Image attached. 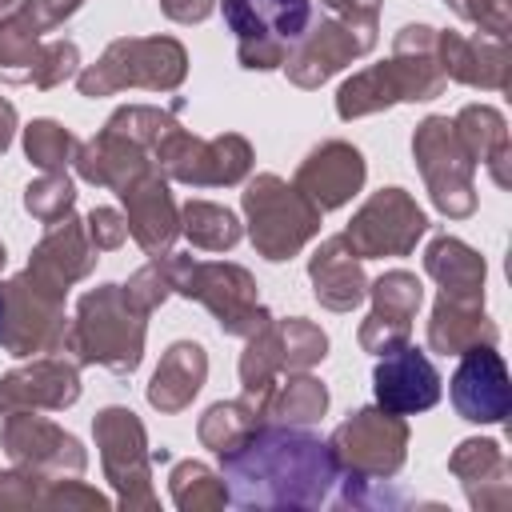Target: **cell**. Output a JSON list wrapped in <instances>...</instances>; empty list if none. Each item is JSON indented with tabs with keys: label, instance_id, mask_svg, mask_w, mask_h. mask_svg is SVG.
I'll use <instances>...</instances> for the list:
<instances>
[{
	"label": "cell",
	"instance_id": "1",
	"mask_svg": "<svg viewBox=\"0 0 512 512\" xmlns=\"http://www.w3.org/2000/svg\"><path fill=\"white\" fill-rule=\"evenodd\" d=\"M220 464L228 500L240 508H320L340 480L328 440L276 420H264Z\"/></svg>",
	"mask_w": 512,
	"mask_h": 512
},
{
	"label": "cell",
	"instance_id": "2",
	"mask_svg": "<svg viewBox=\"0 0 512 512\" xmlns=\"http://www.w3.org/2000/svg\"><path fill=\"white\" fill-rule=\"evenodd\" d=\"M144 336H148V312H140L128 300L124 284H96L76 300L64 352H72L80 368L96 364L116 376H128L144 360Z\"/></svg>",
	"mask_w": 512,
	"mask_h": 512
},
{
	"label": "cell",
	"instance_id": "3",
	"mask_svg": "<svg viewBox=\"0 0 512 512\" xmlns=\"http://www.w3.org/2000/svg\"><path fill=\"white\" fill-rule=\"evenodd\" d=\"M240 208H244V232H248L252 248L272 264L300 256L304 244L320 236L324 212L296 184H288L276 172H260V176L244 180Z\"/></svg>",
	"mask_w": 512,
	"mask_h": 512
},
{
	"label": "cell",
	"instance_id": "4",
	"mask_svg": "<svg viewBox=\"0 0 512 512\" xmlns=\"http://www.w3.org/2000/svg\"><path fill=\"white\" fill-rule=\"evenodd\" d=\"M188 76V52L176 36H120L112 40L96 64L76 72L80 96H116L124 88L176 92Z\"/></svg>",
	"mask_w": 512,
	"mask_h": 512
},
{
	"label": "cell",
	"instance_id": "5",
	"mask_svg": "<svg viewBox=\"0 0 512 512\" xmlns=\"http://www.w3.org/2000/svg\"><path fill=\"white\" fill-rule=\"evenodd\" d=\"M4 292V320H0V348L16 360H32L44 352H64L68 316L64 300L68 292L52 288L36 272H16L0 284Z\"/></svg>",
	"mask_w": 512,
	"mask_h": 512
},
{
	"label": "cell",
	"instance_id": "6",
	"mask_svg": "<svg viewBox=\"0 0 512 512\" xmlns=\"http://www.w3.org/2000/svg\"><path fill=\"white\" fill-rule=\"evenodd\" d=\"M156 168L188 188H232L244 184L252 172V144L240 132H220V136H196L184 124L168 128L156 148H152Z\"/></svg>",
	"mask_w": 512,
	"mask_h": 512
},
{
	"label": "cell",
	"instance_id": "7",
	"mask_svg": "<svg viewBox=\"0 0 512 512\" xmlns=\"http://www.w3.org/2000/svg\"><path fill=\"white\" fill-rule=\"evenodd\" d=\"M176 296H188L212 312L224 336H252L260 324L272 320V312L260 304L256 276L240 264L228 260H196L184 252L180 272H176Z\"/></svg>",
	"mask_w": 512,
	"mask_h": 512
},
{
	"label": "cell",
	"instance_id": "8",
	"mask_svg": "<svg viewBox=\"0 0 512 512\" xmlns=\"http://www.w3.org/2000/svg\"><path fill=\"white\" fill-rule=\"evenodd\" d=\"M92 436L100 448L104 480L116 488V504L128 512H156V488H152V448L140 416L132 408L108 404L92 416Z\"/></svg>",
	"mask_w": 512,
	"mask_h": 512
},
{
	"label": "cell",
	"instance_id": "9",
	"mask_svg": "<svg viewBox=\"0 0 512 512\" xmlns=\"http://www.w3.org/2000/svg\"><path fill=\"white\" fill-rule=\"evenodd\" d=\"M236 32V60L248 72L284 68L292 44L312 24V0H220Z\"/></svg>",
	"mask_w": 512,
	"mask_h": 512
},
{
	"label": "cell",
	"instance_id": "10",
	"mask_svg": "<svg viewBox=\"0 0 512 512\" xmlns=\"http://www.w3.org/2000/svg\"><path fill=\"white\" fill-rule=\"evenodd\" d=\"M412 160L416 172L424 176V188L448 220H464L476 212V164L464 152L456 128L448 116H424L412 132Z\"/></svg>",
	"mask_w": 512,
	"mask_h": 512
},
{
	"label": "cell",
	"instance_id": "11",
	"mask_svg": "<svg viewBox=\"0 0 512 512\" xmlns=\"http://www.w3.org/2000/svg\"><path fill=\"white\" fill-rule=\"evenodd\" d=\"M332 460L340 476H360V480H392L404 460H408V420L372 404L348 412L344 424L328 436Z\"/></svg>",
	"mask_w": 512,
	"mask_h": 512
},
{
	"label": "cell",
	"instance_id": "12",
	"mask_svg": "<svg viewBox=\"0 0 512 512\" xmlns=\"http://www.w3.org/2000/svg\"><path fill=\"white\" fill-rule=\"evenodd\" d=\"M428 232L424 208L404 188H380L372 192L340 232L360 260H384V256H408L416 240Z\"/></svg>",
	"mask_w": 512,
	"mask_h": 512
},
{
	"label": "cell",
	"instance_id": "13",
	"mask_svg": "<svg viewBox=\"0 0 512 512\" xmlns=\"http://www.w3.org/2000/svg\"><path fill=\"white\" fill-rule=\"evenodd\" d=\"M0 448H4V456L12 464L32 468V472L52 476V480H60V476H84V468H88L84 444L72 432H64L60 424H52V420H44L36 412H12V416H4V424H0Z\"/></svg>",
	"mask_w": 512,
	"mask_h": 512
},
{
	"label": "cell",
	"instance_id": "14",
	"mask_svg": "<svg viewBox=\"0 0 512 512\" xmlns=\"http://www.w3.org/2000/svg\"><path fill=\"white\" fill-rule=\"evenodd\" d=\"M372 48H376V36H364L352 24H344L336 16H324V20L308 24L304 36L292 44V52L284 60V76H288V84L312 92L324 80H332L336 72H344L352 60L368 56Z\"/></svg>",
	"mask_w": 512,
	"mask_h": 512
},
{
	"label": "cell",
	"instance_id": "15",
	"mask_svg": "<svg viewBox=\"0 0 512 512\" xmlns=\"http://www.w3.org/2000/svg\"><path fill=\"white\" fill-rule=\"evenodd\" d=\"M80 400V364L60 352L32 356L0 376V420L12 412H64Z\"/></svg>",
	"mask_w": 512,
	"mask_h": 512
},
{
	"label": "cell",
	"instance_id": "16",
	"mask_svg": "<svg viewBox=\"0 0 512 512\" xmlns=\"http://www.w3.org/2000/svg\"><path fill=\"white\" fill-rule=\"evenodd\" d=\"M448 392L468 424H504V416L512 412V380L496 344H476L460 352Z\"/></svg>",
	"mask_w": 512,
	"mask_h": 512
},
{
	"label": "cell",
	"instance_id": "17",
	"mask_svg": "<svg viewBox=\"0 0 512 512\" xmlns=\"http://www.w3.org/2000/svg\"><path fill=\"white\" fill-rule=\"evenodd\" d=\"M368 300H372V312L360 320L356 340L364 352L380 356V352H388L412 336V320L424 304V284L416 272L392 268L368 284Z\"/></svg>",
	"mask_w": 512,
	"mask_h": 512
},
{
	"label": "cell",
	"instance_id": "18",
	"mask_svg": "<svg viewBox=\"0 0 512 512\" xmlns=\"http://www.w3.org/2000/svg\"><path fill=\"white\" fill-rule=\"evenodd\" d=\"M440 372L436 364L428 360L424 348L416 344H396L388 352H380L376 368H372V392H376V404L396 412V416H416V412H428L436 400H440Z\"/></svg>",
	"mask_w": 512,
	"mask_h": 512
},
{
	"label": "cell",
	"instance_id": "19",
	"mask_svg": "<svg viewBox=\"0 0 512 512\" xmlns=\"http://www.w3.org/2000/svg\"><path fill=\"white\" fill-rule=\"evenodd\" d=\"M116 196L124 204L128 236L148 256L172 252V244L180 236V204H176V196L168 188V176L160 168H148L144 176H136L132 184H124Z\"/></svg>",
	"mask_w": 512,
	"mask_h": 512
},
{
	"label": "cell",
	"instance_id": "20",
	"mask_svg": "<svg viewBox=\"0 0 512 512\" xmlns=\"http://www.w3.org/2000/svg\"><path fill=\"white\" fill-rule=\"evenodd\" d=\"M364 176H368V164H364V152L356 144H348V140H324V144H316L300 160L292 184L320 212H332V208H344L364 188Z\"/></svg>",
	"mask_w": 512,
	"mask_h": 512
},
{
	"label": "cell",
	"instance_id": "21",
	"mask_svg": "<svg viewBox=\"0 0 512 512\" xmlns=\"http://www.w3.org/2000/svg\"><path fill=\"white\" fill-rule=\"evenodd\" d=\"M436 64L452 84L484 88V92H504L512 76V52L508 40L496 36H464V32H440L436 28Z\"/></svg>",
	"mask_w": 512,
	"mask_h": 512
},
{
	"label": "cell",
	"instance_id": "22",
	"mask_svg": "<svg viewBox=\"0 0 512 512\" xmlns=\"http://www.w3.org/2000/svg\"><path fill=\"white\" fill-rule=\"evenodd\" d=\"M448 472L460 480L464 500L476 512H500L512 504V464L496 440L468 436L452 448Z\"/></svg>",
	"mask_w": 512,
	"mask_h": 512
},
{
	"label": "cell",
	"instance_id": "23",
	"mask_svg": "<svg viewBox=\"0 0 512 512\" xmlns=\"http://www.w3.org/2000/svg\"><path fill=\"white\" fill-rule=\"evenodd\" d=\"M96 260H100V252L92 248V240L84 232V220L80 216H64V220L48 224V232L36 240V248L28 256V272H36L52 288L68 292L72 284L92 276Z\"/></svg>",
	"mask_w": 512,
	"mask_h": 512
},
{
	"label": "cell",
	"instance_id": "24",
	"mask_svg": "<svg viewBox=\"0 0 512 512\" xmlns=\"http://www.w3.org/2000/svg\"><path fill=\"white\" fill-rule=\"evenodd\" d=\"M400 104H420V100H436L448 88V76L436 64V28L428 24H404L392 36V56L384 60Z\"/></svg>",
	"mask_w": 512,
	"mask_h": 512
},
{
	"label": "cell",
	"instance_id": "25",
	"mask_svg": "<svg viewBox=\"0 0 512 512\" xmlns=\"http://www.w3.org/2000/svg\"><path fill=\"white\" fill-rule=\"evenodd\" d=\"M308 280H312V296L328 312H352L368 300L364 260L352 252L344 236L320 240V248L308 256Z\"/></svg>",
	"mask_w": 512,
	"mask_h": 512
},
{
	"label": "cell",
	"instance_id": "26",
	"mask_svg": "<svg viewBox=\"0 0 512 512\" xmlns=\"http://www.w3.org/2000/svg\"><path fill=\"white\" fill-rule=\"evenodd\" d=\"M72 168H76L80 180H88L96 188L120 192L124 184H132L136 176H144L148 168H156V160H152L148 148H140V144H132V140L100 128L92 140H80V148L72 156Z\"/></svg>",
	"mask_w": 512,
	"mask_h": 512
},
{
	"label": "cell",
	"instance_id": "27",
	"mask_svg": "<svg viewBox=\"0 0 512 512\" xmlns=\"http://www.w3.org/2000/svg\"><path fill=\"white\" fill-rule=\"evenodd\" d=\"M452 128L472 156V164H484L496 188H512V140H508V120L492 104H464L452 116Z\"/></svg>",
	"mask_w": 512,
	"mask_h": 512
},
{
	"label": "cell",
	"instance_id": "28",
	"mask_svg": "<svg viewBox=\"0 0 512 512\" xmlns=\"http://www.w3.org/2000/svg\"><path fill=\"white\" fill-rule=\"evenodd\" d=\"M204 380H208V352H204V344L176 340V344H168V352L160 356V364H156V372L148 380V404L156 412H164V416H176V412H184L200 396Z\"/></svg>",
	"mask_w": 512,
	"mask_h": 512
},
{
	"label": "cell",
	"instance_id": "29",
	"mask_svg": "<svg viewBox=\"0 0 512 512\" xmlns=\"http://www.w3.org/2000/svg\"><path fill=\"white\" fill-rule=\"evenodd\" d=\"M424 272L440 284V296L452 300H472L484 304V280H488V264L484 256L464 244L460 236H432L424 248Z\"/></svg>",
	"mask_w": 512,
	"mask_h": 512
},
{
	"label": "cell",
	"instance_id": "30",
	"mask_svg": "<svg viewBox=\"0 0 512 512\" xmlns=\"http://www.w3.org/2000/svg\"><path fill=\"white\" fill-rule=\"evenodd\" d=\"M500 328L496 320L484 312V304L472 300H452V296H436L432 316H428V348L440 356H460L476 344H496Z\"/></svg>",
	"mask_w": 512,
	"mask_h": 512
},
{
	"label": "cell",
	"instance_id": "31",
	"mask_svg": "<svg viewBox=\"0 0 512 512\" xmlns=\"http://www.w3.org/2000/svg\"><path fill=\"white\" fill-rule=\"evenodd\" d=\"M280 376H284V348H280V328H276V316H272L252 336H244V352H240V388L244 392L240 396L260 404L264 416H268V396H272Z\"/></svg>",
	"mask_w": 512,
	"mask_h": 512
},
{
	"label": "cell",
	"instance_id": "32",
	"mask_svg": "<svg viewBox=\"0 0 512 512\" xmlns=\"http://www.w3.org/2000/svg\"><path fill=\"white\" fill-rule=\"evenodd\" d=\"M264 420H268L264 408L252 404L248 396H240V400H216V404L200 416L196 436H200V444H204L212 456H232Z\"/></svg>",
	"mask_w": 512,
	"mask_h": 512
},
{
	"label": "cell",
	"instance_id": "33",
	"mask_svg": "<svg viewBox=\"0 0 512 512\" xmlns=\"http://www.w3.org/2000/svg\"><path fill=\"white\" fill-rule=\"evenodd\" d=\"M180 236H188V244L200 252H228L240 244L244 224L224 204L188 200V204H180Z\"/></svg>",
	"mask_w": 512,
	"mask_h": 512
},
{
	"label": "cell",
	"instance_id": "34",
	"mask_svg": "<svg viewBox=\"0 0 512 512\" xmlns=\"http://www.w3.org/2000/svg\"><path fill=\"white\" fill-rule=\"evenodd\" d=\"M392 104H400V92H396V80H392L384 60L360 68L356 76H348L340 84V92H336V116L340 120L376 116V112H388Z\"/></svg>",
	"mask_w": 512,
	"mask_h": 512
},
{
	"label": "cell",
	"instance_id": "35",
	"mask_svg": "<svg viewBox=\"0 0 512 512\" xmlns=\"http://www.w3.org/2000/svg\"><path fill=\"white\" fill-rule=\"evenodd\" d=\"M328 412V388L312 372H288V380H276L268 396V420L276 424H316Z\"/></svg>",
	"mask_w": 512,
	"mask_h": 512
},
{
	"label": "cell",
	"instance_id": "36",
	"mask_svg": "<svg viewBox=\"0 0 512 512\" xmlns=\"http://www.w3.org/2000/svg\"><path fill=\"white\" fill-rule=\"evenodd\" d=\"M168 492L180 512H220L228 504L224 476L204 460H176L168 472Z\"/></svg>",
	"mask_w": 512,
	"mask_h": 512
},
{
	"label": "cell",
	"instance_id": "37",
	"mask_svg": "<svg viewBox=\"0 0 512 512\" xmlns=\"http://www.w3.org/2000/svg\"><path fill=\"white\" fill-rule=\"evenodd\" d=\"M40 44H44V36L8 8L0 16V80L4 84H28Z\"/></svg>",
	"mask_w": 512,
	"mask_h": 512
},
{
	"label": "cell",
	"instance_id": "38",
	"mask_svg": "<svg viewBox=\"0 0 512 512\" xmlns=\"http://www.w3.org/2000/svg\"><path fill=\"white\" fill-rule=\"evenodd\" d=\"M76 148H80L76 132L64 128L60 120L40 116V120H32V124L24 128V156H28V164H36L40 172H68Z\"/></svg>",
	"mask_w": 512,
	"mask_h": 512
},
{
	"label": "cell",
	"instance_id": "39",
	"mask_svg": "<svg viewBox=\"0 0 512 512\" xmlns=\"http://www.w3.org/2000/svg\"><path fill=\"white\" fill-rule=\"evenodd\" d=\"M180 260L184 252H164V256H152L144 268H136L124 284L128 300L140 308V312H156L168 296H176V272H180Z\"/></svg>",
	"mask_w": 512,
	"mask_h": 512
},
{
	"label": "cell",
	"instance_id": "40",
	"mask_svg": "<svg viewBox=\"0 0 512 512\" xmlns=\"http://www.w3.org/2000/svg\"><path fill=\"white\" fill-rule=\"evenodd\" d=\"M76 208V184L68 172H40L36 180H28L24 188V212L40 224H56L64 216H72Z\"/></svg>",
	"mask_w": 512,
	"mask_h": 512
},
{
	"label": "cell",
	"instance_id": "41",
	"mask_svg": "<svg viewBox=\"0 0 512 512\" xmlns=\"http://www.w3.org/2000/svg\"><path fill=\"white\" fill-rule=\"evenodd\" d=\"M280 328V348H284V372H312L328 356V336L320 324L304 316H284L276 320Z\"/></svg>",
	"mask_w": 512,
	"mask_h": 512
},
{
	"label": "cell",
	"instance_id": "42",
	"mask_svg": "<svg viewBox=\"0 0 512 512\" xmlns=\"http://www.w3.org/2000/svg\"><path fill=\"white\" fill-rule=\"evenodd\" d=\"M104 128L152 152L156 140H160L168 128H176V112H172V108H156V104H124V108H116V112L104 120Z\"/></svg>",
	"mask_w": 512,
	"mask_h": 512
},
{
	"label": "cell",
	"instance_id": "43",
	"mask_svg": "<svg viewBox=\"0 0 512 512\" xmlns=\"http://www.w3.org/2000/svg\"><path fill=\"white\" fill-rule=\"evenodd\" d=\"M80 72V48L72 40H44L40 52H36V64H32V88L48 92V88H60L64 80H72Z\"/></svg>",
	"mask_w": 512,
	"mask_h": 512
},
{
	"label": "cell",
	"instance_id": "44",
	"mask_svg": "<svg viewBox=\"0 0 512 512\" xmlns=\"http://www.w3.org/2000/svg\"><path fill=\"white\" fill-rule=\"evenodd\" d=\"M48 480L52 476H40L32 468L12 464L8 472H0V512H32V508H44Z\"/></svg>",
	"mask_w": 512,
	"mask_h": 512
},
{
	"label": "cell",
	"instance_id": "45",
	"mask_svg": "<svg viewBox=\"0 0 512 512\" xmlns=\"http://www.w3.org/2000/svg\"><path fill=\"white\" fill-rule=\"evenodd\" d=\"M44 508H52V512H108L112 500L104 492H96L92 484H84L80 476H60V480H48Z\"/></svg>",
	"mask_w": 512,
	"mask_h": 512
},
{
	"label": "cell",
	"instance_id": "46",
	"mask_svg": "<svg viewBox=\"0 0 512 512\" xmlns=\"http://www.w3.org/2000/svg\"><path fill=\"white\" fill-rule=\"evenodd\" d=\"M460 20L476 24L484 36L508 40L512 32V0H444Z\"/></svg>",
	"mask_w": 512,
	"mask_h": 512
},
{
	"label": "cell",
	"instance_id": "47",
	"mask_svg": "<svg viewBox=\"0 0 512 512\" xmlns=\"http://www.w3.org/2000/svg\"><path fill=\"white\" fill-rule=\"evenodd\" d=\"M84 232H88V240H92L96 252H116L128 240V220H124V212L100 204V208H92L84 216Z\"/></svg>",
	"mask_w": 512,
	"mask_h": 512
},
{
	"label": "cell",
	"instance_id": "48",
	"mask_svg": "<svg viewBox=\"0 0 512 512\" xmlns=\"http://www.w3.org/2000/svg\"><path fill=\"white\" fill-rule=\"evenodd\" d=\"M84 8V0H16V16L20 20H28L40 36L44 32H52V28H60L68 16H76Z\"/></svg>",
	"mask_w": 512,
	"mask_h": 512
},
{
	"label": "cell",
	"instance_id": "49",
	"mask_svg": "<svg viewBox=\"0 0 512 512\" xmlns=\"http://www.w3.org/2000/svg\"><path fill=\"white\" fill-rule=\"evenodd\" d=\"M336 20H344V24H352L356 32H364V36H376L380 32V4L384 0H320Z\"/></svg>",
	"mask_w": 512,
	"mask_h": 512
},
{
	"label": "cell",
	"instance_id": "50",
	"mask_svg": "<svg viewBox=\"0 0 512 512\" xmlns=\"http://www.w3.org/2000/svg\"><path fill=\"white\" fill-rule=\"evenodd\" d=\"M156 4H160V12H164L168 20H176V24H200V20H208L212 8H216V0H156Z\"/></svg>",
	"mask_w": 512,
	"mask_h": 512
},
{
	"label": "cell",
	"instance_id": "51",
	"mask_svg": "<svg viewBox=\"0 0 512 512\" xmlns=\"http://www.w3.org/2000/svg\"><path fill=\"white\" fill-rule=\"evenodd\" d=\"M12 136H16V108H12V100L0 96V156L12 148Z\"/></svg>",
	"mask_w": 512,
	"mask_h": 512
},
{
	"label": "cell",
	"instance_id": "52",
	"mask_svg": "<svg viewBox=\"0 0 512 512\" xmlns=\"http://www.w3.org/2000/svg\"><path fill=\"white\" fill-rule=\"evenodd\" d=\"M168 460H172L168 448H152V464H168Z\"/></svg>",
	"mask_w": 512,
	"mask_h": 512
},
{
	"label": "cell",
	"instance_id": "53",
	"mask_svg": "<svg viewBox=\"0 0 512 512\" xmlns=\"http://www.w3.org/2000/svg\"><path fill=\"white\" fill-rule=\"evenodd\" d=\"M8 8H16V0H0V16H4Z\"/></svg>",
	"mask_w": 512,
	"mask_h": 512
},
{
	"label": "cell",
	"instance_id": "54",
	"mask_svg": "<svg viewBox=\"0 0 512 512\" xmlns=\"http://www.w3.org/2000/svg\"><path fill=\"white\" fill-rule=\"evenodd\" d=\"M4 264H8V252H4V244H0V268H4Z\"/></svg>",
	"mask_w": 512,
	"mask_h": 512
},
{
	"label": "cell",
	"instance_id": "55",
	"mask_svg": "<svg viewBox=\"0 0 512 512\" xmlns=\"http://www.w3.org/2000/svg\"><path fill=\"white\" fill-rule=\"evenodd\" d=\"M0 320H4V292H0Z\"/></svg>",
	"mask_w": 512,
	"mask_h": 512
}]
</instances>
